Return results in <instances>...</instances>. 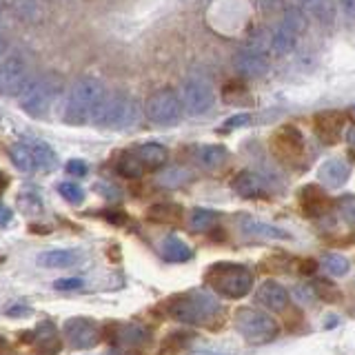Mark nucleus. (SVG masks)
Here are the masks:
<instances>
[{
  "instance_id": "1",
  "label": "nucleus",
  "mask_w": 355,
  "mask_h": 355,
  "mask_svg": "<svg viewBox=\"0 0 355 355\" xmlns=\"http://www.w3.org/2000/svg\"><path fill=\"white\" fill-rule=\"evenodd\" d=\"M107 96V87L94 76H80L71 83L64 98L62 120L69 127H85L98 114L100 105Z\"/></svg>"
},
{
  "instance_id": "2",
  "label": "nucleus",
  "mask_w": 355,
  "mask_h": 355,
  "mask_svg": "<svg viewBox=\"0 0 355 355\" xmlns=\"http://www.w3.org/2000/svg\"><path fill=\"white\" fill-rule=\"evenodd\" d=\"M162 311L171 320L182 322V324L205 327L220 315L222 306L214 293L202 291V288H193V291H184L169 297L162 304Z\"/></svg>"
},
{
  "instance_id": "3",
  "label": "nucleus",
  "mask_w": 355,
  "mask_h": 355,
  "mask_svg": "<svg viewBox=\"0 0 355 355\" xmlns=\"http://www.w3.org/2000/svg\"><path fill=\"white\" fill-rule=\"evenodd\" d=\"M140 116V103L129 92H107L94 118V125L109 131H127L138 125Z\"/></svg>"
},
{
  "instance_id": "4",
  "label": "nucleus",
  "mask_w": 355,
  "mask_h": 355,
  "mask_svg": "<svg viewBox=\"0 0 355 355\" xmlns=\"http://www.w3.org/2000/svg\"><path fill=\"white\" fill-rule=\"evenodd\" d=\"M205 282L222 297L240 300L251 293L253 288V271L240 262H216L205 271Z\"/></svg>"
},
{
  "instance_id": "5",
  "label": "nucleus",
  "mask_w": 355,
  "mask_h": 355,
  "mask_svg": "<svg viewBox=\"0 0 355 355\" xmlns=\"http://www.w3.org/2000/svg\"><path fill=\"white\" fill-rule=\"evenodd\" d=\"M64 80L60 73L47 71L33 76V80L27 85L25 92L20 94L18 105L31 118H44L51 111V107L58 103V98L62 94Z\"/></svg>"
},
{
  "instance_id": "6",
  "label": "nucleus",
  "mask_w": 355,
  "mask_h": 355,
  "mask_svg": "<svg viewBox=\"0 0 355 355\" xmlns=\"http://www.w3.org/2000/svg\"><path fill=\"white\" fill-rule=\"evenodd\" d=\"M233 327L249 344H264L277 336V322L260 309L242 306L233 315Z\"/></svg>"
},
{
  "instance_id": "7",
  "label": "nucleus",
  "mask_w": 355,
  "mask_h": 355,
  "mask_svg": "<svg viewBox=\"0 0 355 355\" xmlns=\"http://www.w3.org/2000/svg\"><path fill=\"white\" fill-rule=\"evenodd\" d=\"M182 114H184L182 96L171 87L155 89V92L144 100V116L158 127L175 125V122H180Z\"/></svg>"
},
{
  "instance_id": "8",
  "label": "nucleus",
  "mask_w": 355,
  "mask_h": 355,
  "mask_svg": "<svg viewBox=\"0 0 355 355\" xmlns=\"http://www.w3.org/2000/svg\"><path fill=\"white\" fill-rule=\"evenodd\" d=\"M271 153L275 155L282 164L291 166V169H297L300 160L304 158V136L302 131L293 125H282L273 131V136L269 140Z\"/></svg>"
},
{
  "instance_id": "9",
  "label": "nucleus",
  "mask_w": 355,
  "mask_h": 355,
  "mask_svg": "<svg viewBox=\"0 0 355 355\" xmlns=\"http://www.w3.org/2000/svg\"><path fill=\"white\" fill-rule=\"evenodd\" d=\"M182 103H184V111L189 116L207 114V111L216 103L214 83L200 71L187 76V80L182 85Z\"/></svg>"
},
{
  "instance_id": "10",
  "label": "nucleus",
  "mask_w": 355,
  "mask_h": 355,
  "mask_svg": "<svg viewBox=\"0 0 355 355\" xmlns=\"http://www.w3.org/2000/svg\"><path fill=\"white\" fill-rule=\"evenodd\" d=\"M62 336L71 349L76 351H92L103 342L105 333L100 324L92 318L85 315H73L62 324Z\"/></svg>"
},
{
  "instance_id": "11",
  "label": "nucleus",
  "mask_w": 355,
  "mask_h": 355,
  "mask_svg": "<svg viewBox=\"0 0 355 355\" xmlns=\"http://www.w3.org/2000/svg\"><path fill=\"white\" fill-rule=\"evenodd\" d=\"M306 27V16L302 14V9L293 7L288 9L282 16L280 25H277L273 38H271V53L273 55H284L288 51H293V47L297 44L300 33Z\"/></svg>"
},
{
  "instance_id": "12",
  "label": "nucleus",
  "mask_w": 355,
  "mask_h": 355,
  "mask_svg": "<svg viewBox=\"0 0 355 355\" xmlns=\"http://www.w3.org/2000/svg\"><path fill=\"white\" fill-rule=\"evenodd\" d=\"M33 80L29 62L25 60L22 53H9L3 58V67H0V87H3L5 96H18L25 92L27 85Z\"/></svg>"
},
{
  "instance_id": "13",
  "label": "nucleus",
  "mask_w": 355,
  "mask_h": 355,
  "mask_svg": "<svg viewBox=\"0 0 355 355\" xmlns=\"http://www.w3.org/2000/svg\"><path fill=\"white\" fill-rule=\"evenodd\" d=\"M297 205L306 218H320L336 207V200H331L324 189L318 184H304L297 191Z\"/></svg>"
},
{
  "instance_id": "14",
  "label": "nucleus",
  "mask_w": 355,
  "mask_h": 355,
  "mask_svg": "<svg viewBox=\"0 0 355 355\" xmlns=\"http://www.w3.org/2000/svg\"><path fill=\"white\" fill-rule=\"evenodd\" d=\"M344 118L342 111L336 109H327V111H320L313 118V131H315V138L322 144H336L342 138V131H344Z\"/></svg>"
},
{
  "instance_id": "15",
  "label": "nucleus",
  "mask_w": 355,
  "mask_h": 355,
  "mask_svg": "<svg viewBox=\"0 0 355 355\" xmlns=\"http://www.w3.org/2000/svg\"><path fill=\"white\" fill-rule=\"evenodd\" d=\"M238 229L244 233L247 238H260V240H291V233L269 225V222H260L251 216H238L236 218Z\"/></svg>"
},
{
  "instance_id": "16",
  "label": "nucleus",
  "mask_w": 355,
  "mask_h": 355,
  "mask_svg": "<svg viewBox=\"0 0 355 355\" xmlns=\"http://www.w3.org/2000/svg\"><path fill=\"white\" fill-rule=\"evenodd\" d=\"M255 300H258V304H262L264 309L273 311V313H282V311H286L288 304H291V295H288L286 286L273 280H266L258 286Z\"/></svg>"
},
{
  "instance_id": "17",
  "label": "nucleus",
  "mask_w": 355,
  "mask_h": 355,
  "mask_svg": "<svg viewBox=\"0 0 355 355\" xmlns=\"http://www.w3.org/2000/svg\"><path fill=\"white\" fill-rule=\"evenodd\" d=\"M233 69L244 78H260L269 71V58L258 49H240L233 55Z\"/></svg>"
},
{
  "instance_id": "18",
  "label": "nucleus",
  "mask_w": 355,
  "mask_h": 355,
  "mask_svg": "<svg viewBox=\"0 0 355 355\" xmlns=\"http://www.w3.org/2000/svg\"><path fill=\"white\" fill-rule=\"evenodd\" d=\"M33 349L36 355H58L62 351V336L51 320H42L33 329Z\"/></svg>"
},
{
  "instance_id": "19",
  "label": "nucleus",
  "mask_w": 355,
  "mask_h": 355,
  "mask_svg": "<svg viewBox=\"0 0 355 355\" xmlns=\"http://www.w3.org/2000/svg\"><path fill=\"white\" fill-rule=\"evenodd\" d=\"M349 178H351L349 164L340 158H331L327 162H322L318 169V180L327 189H340L349 182Z\"/></svg>"
},
{
  "instance_id": "20",
  "label": "nucleus",
  "mask_w": 355,
  "mask_h": 355,
  "mask_svg": "<svg viewBox=\"0 0 355 355\" xmlns=\"http://www.w3.org/2000/svg\"><path fill=\"white\" fill-rule=\"evenodd\" d=\"M83 260L80 251L76 249H49L38 253V266L42 269H69V266H78Z\"/></svg>"
},
{
  "instance_id": "21",
  "label": "nucleus",
  "mask_w": 355,
  "mask_h": 355,
  "mask_svg": "<svg viewBox=\"0 0 355 355\" xmlns=\"http://www.w3.org/2000/svg\"><path fill=\"white\" fill-rule=\"evenodd\" d=\"M231 189L236 191L240 198H262L266 191V178L253 171H240L236 178L231 180Z\"/></svg>"
},
{
  "instance_id": "22",
  "label": "nucleus",
  "mask_w": 355,
  "mask_h": 355,
  "mask_svg": "<svg viewBox=\"0 0 355 355\" xmlns=\"http://www.w3.org/2000/svg\"><path fill=\"white\" fill-rule=\"evenodd\" d=\"M120 347L131 349V351H138L144 349L147 344H151V331L142 324H122L116 331V338H114Z\"/></svg>"
},
{
  "instance_id": "23",
  "label": "nucleus",
  "mask_w": 355,
  "mask_h": 355,
  "mask_svg": "<svg viewBox=\"0 0 355 355\" xmlns=\"http://www.w3.org/2000/svg\"><path fill=\"white\" fill-rule=\"evenodd\" d=\"M158 251L162 255V260L171 262V264H180V262H189L193 258V251L191 247L182 240L173 236V233H169V236H164L158 244Z\"/></svg>"
},
{
  "instance_id": "24",
  "label": "nucleus",
  "mask_w": 355,
  "mask_h": 355,
  "mask_svg": "<svg viewBox=\"0 0 355 355\" xmlns=\"http://www.w3.org/2000/svg\"><path fill=\"white\" fill-rule=\"evenodd\" d=\"M231 158V153L222 144H205L196 153V162L202 166L205 171H220Z\"/></svg>"
},
{
  "instance_id": "25",
  "label": "nucleus",
  "mask_w": 355,
  "mask_h": 355,
  "mask_svg": "<svg viewBox=\"0 0 355 355\" xmlns=\"http://www.w3.org/2000/svg\"><path fill=\"white\" fill-rule=\"evenodd\" d=\"M7 155H9L11 164L20 171H25V173H38L40 171L38 160H36V155H33L31 147L27 144V140H20V142L11 144V147L7 149Z\"/></svg>"
},
{
  "instance_id": "26",
  "label": "nucleus",
  "mask_w": 355,
  "mask_h": 355,
  "mask_svg": "<svg viewBox=\"0 0 355 355\" xmlns=\"http://www.w3.org/2000/svg\"><path fill=\"white\" fill-rule=\"evenodd\" d=\"M138 155V160L142 162V166L147 171H155L164 166L166 158H169V151H166L164 144H158V142H147V144H140V147L133 151Z\"/></svg>"
},
{
  "instance_id": "27",
  "label": "nucleus",
  "mask_w": 355,
  "mask_h": 355,
  "mask_svg": "<svg viewBox=\"0 0 355 355\" xmlns=\"http://www.w3.org/2000/svg\"><path fill=\"white\" fill-rule=\"evenodd\" d=\"M184 216V209L175 202H158L149 207L147 218L151 222H158V225H178Z\"/></svg>"
},
{
  "instance_id": "28",
  "label": "nucleus",
  "mask_w": 355,
  "mask_h": 355,
  "mask_svg": "<svg viewBox=\"0 0 355 355\" xmlns=\"http://www.w3.org/2000/svg\"><path fill=\"white\" fill-rule=\"evenodd\" d=\"M27 144L31 147L33 155H36L40 171H49V169H53L55 164H58V153L51 149V144L36 140V138H27Z\"/></svg>"
},
{
  "instance_id": "29",
  "label": "nucleus",
  "mask_w": 355,
  "mask_h": 355,
  "mask_svg": "<svg viewBox=\"0 0 355 355\" xmlns=\"http://www.w3.org/2000/svg\"><path fill=\"white\" fill-rule=\"evenodd\" d=\"M16 205L18 209L22 211V214H27V216H38L40 211H42V198L38 193V189H33V187H22L20 189V193L16 198Z\"/></svg>"
},
{
  "instance_id": "30",
  "label": "nucleus",
  "mask_w": 355,
  "mask_h": 355,
  "mask_svg": "<svg viewBox=\"0 0 355 355\" xmlns=\"http://www.w3.org/2000/svg\"><path fill=\"white\" fill-rule=\"evenodd\" d=\"M116 171L122 175V178H127V180H138V178L144 175V166L142 162L138 160V155L136 153H122L118 162H116Z\"/></svg>"
},
{
  "instance_id": "31",
  "label": "nucleus",
  "mask_w": 355,
  "mask_h": 355,
  "mask_svg": "<svg viewBox=\"0 0 355 355\" xmlns=\"http://www.w3.org/2000/svg\"><path fill=\"white\" fill-rule=\"evenodd\" d=\"M218 220H220V214L216 209L198 207L191 211V216H189V227H191V231H207L214 227Z\"/></svg>"
},
{
  "instance_id": "32",
  "label": "nucleus",
  "mask_w": 355,
  "mask_h": 355,
  "mask_svg": "<svg viewBox=\"0 0 355 355\" xmlns=\"http://www.w3.org/2000/svg\"><path fill=\"white\" fill-rule=\"evenodd\" d=\"M320 264L324 266V269L333 277H344L351 271V262L344 258V255H340V253H324V255H322Z\"/></svg>"
},
{
  "instance_id": "33",
  "label": "nucleus",
  "mask_w": 355,
  "mask_h": 355,
  "mask_svg": "<svg viewBox=\"0 0 355 355\" xmlns=\"http://www.w3.org/2000/svg\"><path fill=\"white\" fill-rule=\"evenodd\" d=\"M155 180H158L160 187L178 189V187H182V184H187L189 180H191V175H189V171H184L182 166H171V169L162 171L158 178H155Z\"/></svg>"
},
{
  "instance_id": "34",
  "label": "nucleus",
  "mask_w": 355,
  "mask_h": 355,
  "mask_svg": "<svg viewBox=\"0 0 355 355\" xmlns=\"http://www.w3.org/2000/svg\"><path fill=\"white\" fill-rule=\"evenodd\" d=\"M313 295L320 297L322 302H329V304L342 302V291L336 286V282H329V280H315L313 282Z\"/></svg>"
},
{
  "instance_id": "35",
  "label": "nucleus",
  "mask_w": 355,
  "mask_h": 355,
  "mask_svg": "<svg viewBox=\"0 0 355 355\" xmlns=\"http://www.w3.org/2000/svg\"><path fill=\"white\" fill-rule=\"evenodd\" d=\"M9 7L14 9V14L18 16V20H25V22H38L44 16L40 3H14Z\"/></svg>"
},
{
  "instance_id": "36",
  "label": "nucleus",
  "mask_w": 355,
  "mask_h": 355,
  "mask_svg": "<svg viewBox=\"0 0 355 355\" xmlns=\"http://www.w3.org/2000/svg\"><path fill=\"white\" fill-rule=\"evenodd\" d=\"M336 207H338L340 218L347 222L351 229H355V196H351V193L340 196L336 200Z\"/></svg>"
},
{
  "instance_id": "37",
  "label": "nucleus",
  "mask_w": 355,
  "mask_h": 355,
  "mask_svg": "<svg viewBox=\"0 0 355 355\" xmlns=\"http://www.w3.org/2000/svg\"><path fill=\"white\" fill-rule=\"evenodd\" d=\"M55 189H58L60 198L67 200L69 205H83V200H85V189H83L80 184H76V182H71V180H64V182H60Z\"/></svg>"
},
{
  "instance_id": "38",
  "label": "nucleus",
  "mask_w": 355,
  "mask_h": 355,
  "mask_svg": "<svg viewBox=\"0 0 355 355\" xmlns=\"http://www.w3.org/2000/svg\"><path fill=\"white\" fill-rule=\"evenodd\" d=\"M253 122V114H236V116H231L225 120V125L218 127V133H231V131H236V129H242V127H249Z\"/></svg>"
},
{
  "instance_id": "39",
  "label": "nucleus",
  "mask_w": 355,
  "mask_h": 355,
  "mask_svg": "<svg viewBox=\"0 0 355 355\" xmlns=\"http://www.w3.org/2000/svg\"><path fill=\"white\" fill-rule=\"evenodd\" d=\"M94 191H98L105 200H109V202H118V200L122 198V191H120V189H118L116 184L107 182V180L96 182V184H94Z\"/></svg>"
},
{
  "instance_id": "40",
  "label": "nucleus",
  "mask_w": 355,
  "mask_h": 355,
  "mask_svg": "<svg viewBox=\"0 0 355 355\" xmlns=\"http://www.w3.org/2000/svg\"><path fill=\"white\" fill-rule=\"evenodd\" d=\"M85 286L83 277H60V280L53 282L55 291H78V288Z\"/></svg>"
},
{
  "instance_id": "41",
  "label": "nucleus",
  "mask_w": 355,
  "mask_h": 355,
  "mask_svg": "<svg viewBox=\"0 0 355 355\" xmlns=\"http://www.w3.org/2000/svg\"><path fill=\"white\" fill-rule=\"evenodd\" d=\"M64 171L69 173V175H73V178H85V175H87V171H89V166H87V162H85V160L73 158V160H69V162L64 164Z\"/></svg>"
},
{
  "instance_id": "42",
  "label": "nucleus",
  "mask_w": 355,
  "mask_h": 355,
  "mask_svg": "<svg viewBox=\"0 0 355 355\" xmlns=\"http://www.w3.org/2000/svg\"><path fill=\"white\" fill-rule=\"evenodd\" d=\"M5 315L7 318H27V315H31V306L16 302V304H11V306L5 309Z\"/></svg>"
},
{
  "instance_id": "43",
  "label": "nucleus",
  "mask_w": 355,
  "mask_h": 355,
  "mask_svg": "<svg viewBox=\"0 0 355 355\" xmlns=\"http://www.w3.org/2000/svg\"><path fill=\"white\" fill-rule=\"evenodd\" d=\"M297 271L302 273V275H313L318 271V262L311 260V258L309 260H302V262L297 264Z\"/></svg>"
},
{
  "instance_id": "44",
  "label": "nucleus",
  "mask_w": 355,
  "mask_h": 355,
  "mask_svg": "<svg viewBox=\"0 0 355 355\" xmlns=\"http://www.w3.org/2000/svg\"><path fill=\"white\" fill-rule=\"evenodd\" d=\"M109 222H118V225H122V222H127V214L125 211H109V214L105 216Z\"/></svg>"
},
{
  "instance_id": "45",
  "label": "nucleus",
  "mask_w": 355,
  "mask_h": 355,
  "mask_svg": "<svg viewBox=\"0 0 355 355\" xmlns=\"http://www.w3.org/2000/svg\"><path fill=\"white\" fill-rule=\"evenodd\" d=\"M0 216H3V222H0V225H3V229H7V225H9V220H11V216H14V211L9 209V205H0Z\"/></svg>"
}]
</instances>
